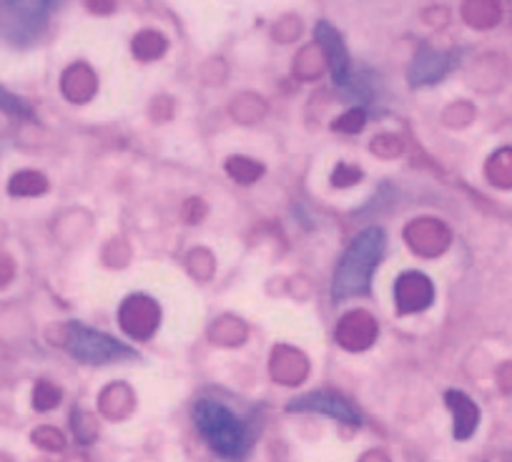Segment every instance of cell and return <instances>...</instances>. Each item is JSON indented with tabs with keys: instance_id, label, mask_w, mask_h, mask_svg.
Returning <instances> with one entry per match:
<instances>
[{
	"instance_id": "52a82bcc",
	"label": "cell",
	"mask_w": 512,
	"mask_h": 462,
	"mask_svg": "<svg viewBox=\"0 0 512 462\" xmlns=\"http://www.w3.org/2000/svg\"><path fill=\"white\" fill-rule=\"evenodd\" d=\"M447 405L455 410V437L465 440V437L472 435V430L477 427V420H480V412H477L475 402L465 395V392L450 390L445 395Z\"/></svg>"
},
{
	"instance_id": "6da1fadb",
	"label": "cell",
	"mask_w": 512,
	"mask_h": 462,
	"mask_svg": "<svg viewBox=\"0 0 512 462\" xmlns=\"http://www.w3.org/2000/svg\"><path fill=\"white\" fill-rule=\"evenodd\" d=\"M384 247H387V234H384L382 226H367V229L359 231L339 259L337 272H334V302H347V299L369 292L372 274L382 262Z\"/></svg>"
},
{
	"instance_id": "277c9868",
	"label": "cell",
	"mask_w": 512,
	"mask_h": 462,
	"mask_svg": "<svg viewBox=\"0 0 512 462\" xmlns=\"http://www.w3.org/2000/svg\"><path fill=\"white\" fill-rule=\"evenodd\" d=\"M66 350L83 365H108V362L136 357L134 347L123 344L121 339H113L111 334L98 332V329L78 322L68 324Z\"/></svg>"
},
{
	"instance_id": "7a4b0ae2",
	"label": "cell",
	"mask_w": 512,
	"mask_h": 462,
	"mask_svg": "<svg viewBox=\"0 0 512 462\" xmlns=\"http://www.w3.org/2000/svg\"><path fill=\"white\" fill-rule=\"evenodd\" d=\"M194 425L209 447L229 460H244L251 447V432L224 402L199 400L194 407Z\"/></svg>"
},
{
	"instance_id": "3957f363",
	"label": "cell",
	"mask_w": 512,
	"mask_h": 462,
	"mask_svg": "<svg viewBox=\"0 0 512 462\" xmlns=\"http://www.w3.org/2000/svg\"><path fill=\"white\" fill-rule=\"evenodd\" d=\"M314 38H317L324 56H327L334 86H337L342 93H347L349 98H354V101H369V98H372V91H369L367 78L354 73L352 58H349L342 36H339L327 21H319L317 28H314Z\"/></svg>"
},
{
	"instance_id": "5b68a950",
	"label": "cell",
	"mask_w": 512,
	"mask_h": 462,
	"mask_svg": "<svg viewBox=\"0 0 512 462\" xmlns=\"http://www.w3.org/2000/svg\"><path fill=\"white\" fill-rule=\"evenodd\" d=\"M289 412H319V415H329L332 420L347 422V425H362V415L349 405V400H344L337 392L317 390L309 392V395L297 397L294 402L287 405Z\"/></svg>"
},
{
	"instance_id": "8992f818",
	"label": "cell",
	"mask_w": 512,
	"mask_h": 462,
	"mask_svg": "<svg viewBox=\"0 0 512 462\" xmlns=\"http://www.w3.org/2000/svg\"><path fill=\"white\" fill-rule=\"evenodd\" d=\"M455 56L445 51H435V48H420L410 66V83L412 86H427V83H437L455 68Z\"/></svg>"
}]
</instances>
